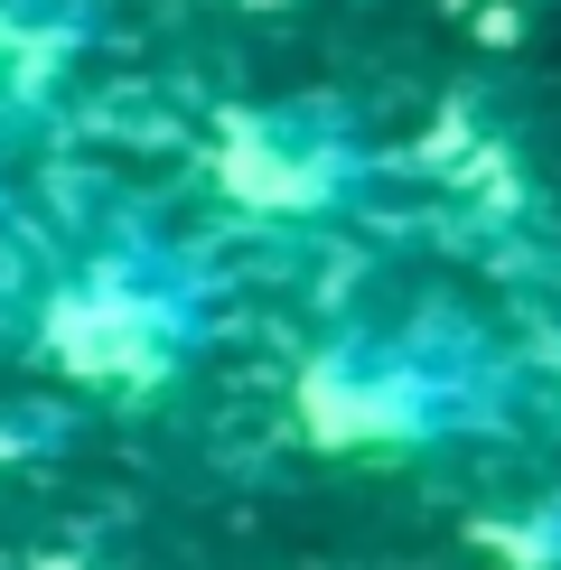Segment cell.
<instances>
[{"mask_svg":"<svg viewBox=\"0 0 561 570\" xmlns=\"http://www.w3.org/2000/svg\"><path fill=\"white\" fill-rule=\"evenodd\" d=\"M514 402H524V374L468 308H403V318L337 327L299 365V431L356 459L496 440Z\"/></svg>","mask_w":561,"mask_h":570,"instance_id":"cell-1","label":"cell"},{"mask_svg":"<svg viewBox=\"0 0 561 570\" xmlns=\"http://www.w3.org/2000/svg\"><path fill=\"white\" fill-rule=\"evenodd\" d=\"M216 327V272L169 234H112L38 299V355L85 393H169Z\"/></svg>","mask_w":561,"mask_h":570,"instance_id":"cell-2","label":"cell"},{"mask_svg":"<svg viewBox=\"0 0 561 570\" xmlns=\"http://www.w3.org/2000/svg\"><path fill=\"white\" fill-rule=\"evenodd\" d=\"M206 169H216L225 206H244V216H263V225H327V216H346V206L374 197L384 150H374V131L346 104L291 94V104L225 112Z\"/></svg>","mask_w":561,"mask_h":570,"instance_id":"cell-3","label":"cell"},{"mask_svg":"<svg viewBox=\"0 0 561 570\" xmlns=\"http://www.w3.org/2000/svg\"><path fill=\"white\" fill-rule=\"evenodd\" d=\"M85 47V19L38 10V0H0V104H47Z\"/></svg>","mask_w":561,"mask_h":570,"instance_id":"cell-4","label":"cell"},{"mask_svg":"<svg viewBox=\"0 0 561 570\" xmlns=\"http://www.w3.org/2000/svg\"><path fill=\"white\" fill-rule=\"evenodd\" d=\"M478 542H486L496 570H561V478L533 487V495H514V505H496L478 524Z\"/></svg>","mask_w":561,"mask_h":570,"instance_id":"cell-5","label":"cell"}]
</instances>
